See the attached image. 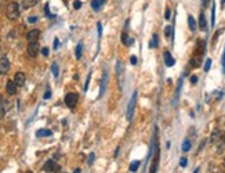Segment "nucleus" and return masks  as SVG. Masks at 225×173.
Wrapping results in <instances>:
<instances>
[{
  "label": "nucleus",
  "mask_w": 225,
  "mask_h": 173,
  "mask_svg": "<svg viewBox=\"0 0 225 173\" xmlns=\"http://www.w3.org/2000/svg\"><path fill=\"white\" fill-rule=\"evenodd\" d=\"M6 15H7L8 20L14 21L20 17V4L15 2H11L10 4L7 6V10H6Z\"/></svg>",
  "instance_id": "f257e3e1"
},
{
  "label": "nucleus",
  "mask_w": 225,
  "mask_h": 173,
  "mask_svg": "<svg viewBox=\"0 0 225 173\" xmlns=\"http://www.w3.org/2000/svg\"><path fill=\"white\" fill-rule=\"evenodd\" d=\"M136 104H137V91H134L130 98V102H128V107H127V121L128 122L133 121L134 111H136Z\"/></svg>",
  "instance_id": "f03ea898"
},
{
  "label": "nucleus",
  "mask_w": 225,
  "mask_h": 173,
  "mask_svg": "<svg viewBox=\"0 0 225 173\" xmlns=\"http://www.w3.org/2000/svg\"><path fill=\"white\" fill-rule=\"evenodd\" d=\"M78 101H79V96L76 94V93H68V94L65 96V104L68 105L69 108H75Z\"/></svg>",
  "instance_id": "7ed1b4c3"
},
{
  "label": "nucleus",
  "mask_w": 225,
  "mask_h": 173,
  "mask_svg": "<svg viewBox=\"0 0 225 173\" xmlns=\"http://www.w3.org/2000/svg\"><path fill=\"white\" fill-rule=\"evenodd\" d=\"M39 43L37 42H29V44H28V56L29 57H36L37 56V53H39Z\"/></svg>",
  "instance_id": "20e7f679"
},
{
  "label": "nucleus",
  "mask_w": 225,
  "mask_h": 173,
  "mask_svg": "<svg viewBox=\"0 0 225 173\" xmlns=\"http://www.w3.org/2000/svg\"><path fill=\"white\" fill-rule=\"evenodd\" d=\"M8 71H10V61L4 56L0 58V75H6Z\"/></svg>",
  "instance_id": "39448f33"
},
{
  "label": "nucleus",
  "mask_w": 225,
  "mask_h": 173,
  "mask_svg": "<svg viewBox=\"0 0 225 173\" xmlns=\"http://www.w3.org/2000/svg\"><path fill=\"white\" fill-rule=\"evenodd\" d=\"M116 75L119 78V87L123 89V64L120 60H117L116 62Z\"/></svg>",
  "instance_id": "423d86ee"
},
{
  "label": "nucleus",
  "mask_w": 225,
  "mask_h": 173,
  "mask_svg": "<svg viewBox=\"0 0 225 173\" xmlns=\"http://www.w3.org/2000/svg\"><path fill=\"white\" fill-rule=\"evenodd\" d=\"M43 171H44V172H60L61 168H60L58 165H55V163H54L53 159H50V161H47L46 163H44Z\"/></svg>",
  "instance_id": "0eeeda50"
},
{
  "label": "nucleus",
  "mask_w": 225,
  "mask_h": 173,
  "mask_svg": "<svg viewBox=\"0 0 225 173\" xmlns=\"http://www.w3.org/2000/svg\"><path fill=\"white\" fill-rule=\"evenodd\" d=\"M40 36V31L39 29H32L26 33V40L28 42H37Z\"/></svg>",
  "instance_id": "6e6552de"
},
{
  "label": "nucleus",
  "mask_w": 225,
  "mask_h": 173,
  "mask_svg": "<svg viewBox=\"0 0 225 173\" xmlns=\"http://www.w3.org/2000/svg\"><path fill=\"white\" fill-rule=\"evenodd\" d=\"M107 81H108V71H104L102 73V79H101V87H99V97H102L107 89Z\"/></svg>",
  "instance_id": "1a4fd4ad"
},
{
  "label": "nucleus",
  "mask_w": 225,
  "mask_h": 173,
  "mask_svg": "<svg viewBox=\"0 0 225 173\" xmlns=\"http://www.w3.org/2000/svg\"><path fill=\"white\" fill-rule=\"evenodd\" d=\"M25 81H26V76H25L24 72H17L14 76V82L17 86H24Z\"/></svg>",
  "instance_id": "9d476101"
},
{
  "label": "nucleus",
  "mask_w": 225,
  "mask_h": 173,
  "mask_svg": "<svg viewBox=\"0 0 225 173\" xmlns=\"http://www.w3.org/2000/svg\"><path fill=\"white\" fill-rule=\"evenodd\" d=\"M6 90L10 96H14L17 93V85H15L14 81H7V85H6Z\"/></svg>",
  "instance_id": "9b49d317"
},
{
  "label": "nucleus",
  "mask_w": 225,
  "mask_h": 173,
  "mask_svg": "<svg viewBox=\"0 0 225 173\" xmlns=\"http://www.w3.org/2000/svg\"><path fill=\"white\" fill-rule=\"evenodd\" d=\"M165 64H166V67H173L175 64V60L173 58V56L170 54V51H166L165 53Z\"/></svg>",
  "instance_id": "f8f14e48"
},
{
  "label": "nucleus",
  "mask_w": 225,
  "mask_h": 173,
  "mask_svg": "<svg viewBox=\"0 0 225 173\" xmlns=\"http://www.w3.org/2000/svg\"><path fill=\"white\" fill-rule=\"evenodd\" d=\"M199 27H200L202 31L207 29V21H206V17H204L203 12H200V14H199Z\"/></svg>",
  "instance_id": "ddd939ff"
},
{
  "label": "nucleus",
  "mask_w": 225,
  "mask_h": 173,
  "mask_svg": "<svg viewBox=\"0 0 225 173\" xmlns=\"http://www.w3.org/2000/svg\"><path fill=\"white\" fill-rule=\"evenodd\" d=\"M181 87H182V79L178 81V85H177V90H175V96H174V100H173V104L177 105V101L180 98V93H181Z\"/></svg>",
  "instance_id": "4468645a"
},
{
  "label": "nucleus",
  "mask_w": 225,
  "mask_h": 173,
  "mask_svg": "<svg viewBox=\"0 0 225 173\" xmlns=\"http://www.w3.org/2000/svg\"><path fill=\"white\" fill-rule=\"evenodd\" d=\"M53 136V132L49 129H40L36 132V137H50Z\"/></svg>",
  "instance_id": "2eb2a0df"
},
{
  "label": "nucleus",
  "mask_w": 225,
  "mask_h": 173,
  "mask_svg": "<svg viewBox=\"0 0 225 173\" xmlns=\"http://www.w3.org/2000/svg\"><path fill=\"white\" fill-rule=\"evenodd\" d=\"M37 4V0H22V7L25 8V10H28V8L33 7V6Z\"/></svg>",
  "instance_id": "dca6fc26"
},
{
  "label": "nucleus",
  "mask_w": 225,
  "mask_h": 173,
  "mask_svg": "<svg viewBox=\"0 0 225 173\" xmlns=\"http://www.w3.org/2000/svg\"><path fill=\"white\" fill-rule=\"evenodd\" d=\"M220 137H221V132H220L218 129H214L213 133H211V136H210V141H211V143H215L217 140H220Z\"/></svg>",
  "instance_id": "f3484780"
},
{
  "label": "nucleus",
  "mask_w": 225,
  "mask_h": 173,
  "mask_svg": "<svg viewBox=\"0 0 225 173\" xmlns=\"http://www.w3.org/2000/svg\"><path fill=\"white\" fill-rule=\"evenodd\" d=\"M122 43H123L124 46H130V44H133V39H128L127 32H123V33H122Z\"/></svg>",
  "instance_id": "a211bd4d"
},
{
  "label": "nucleus",
  "mask_w": 225,
  "mask_h": 173,
  "mask_svg": "<svg viewBox=\"0 0 225 173\" xmlns=\"http://www.w3.org/2000/svg\"><path fill=\"white\" fill-rule=\"evenodd\" d=\"M157 44H159V36L155 33L152 36V40L149 42V49H155V47H157Z\"/></svg>",
  "instance_id": "6ab92c4d"
},
{
  "label": "nucleus",
  "mask_w": 225,
  "mask_h": 173,
  "mask_svg": "<svg viewBox=\"0 0 225 173\" xmlns=\"http://www.w3.org/2000/svg\"><path fill=\"white\" fill-rule=\"evenodd\" d=\"M188 25H189V29H191L192 32L196 29V21H195V18L192 17V15H188Z\"/></svg>",
  "instance_id": "aec40b11"
},
{
  "label": "nucleus",
  "mask_w": 225,
  "mask_h": 173,
  "mask_svg": "<svg viewBox=\"0 0 225 173\" xmlns=\"http://www.w3.org/2000/svg\"><path fill=\"white\" fill-rule=\"evenodd\" d=\"M191 141H189V139H185L184 141H182V147H181V150L184 152H186V151H189V150H191Z\"/></svg>",
  "instance_id": "412c9836"
},
{
  "label": "nucleus",
  "mask_w": 225,
  "mask_h": 173,
  "mask_svg": "<svg viewBox=\"0 0 225 173\" xmlns=\"http://www.w3.org/2000/svg\"><path fill=\"white\" fill-rule=\"evenodd\" d=\"M82 53H83V43L80 42L78 46H76V58L78 60L82 58Z\"/></svg>",
  "instance_id": "4be33fe9"
},
{
  "label": "nucleus",
  "mask_w": 225,
  "mask_h": 173,
  "mask_svg": "<svg viewBox=\"0 0 225 173\" xmlns=\"http://www.w3.org/2000/svg\"><path fill=\"white\" fill-rule=\"evenodd\" d=\"M101 7H102V4H101V2H99V0H93V2H91V8L94 11H98Z\"/></svg>",
  "instance_id": "5701e85b"
},
{
  "label": "nucleus",
  "mask_w": 225,
  "mask_h": 173,
  "mask_svg": "<svg viewBox=\"0 0 225 173\" xmlns=\"http://www.w3.org/2000/svg\"><path fill=\"white\" fill-rule=\"evenodd\" d=\"M140 161H134V162H131L130 163V172H137L138 171V168H140Z\"/></svg>",
  "instance_id": "b1692460"
},
{
  "label": "nucleus",
  "mask_w": 225,
  "mask_h": 173,
  "mask_svg": "<svg viewBox=\"0 0 225 173\" xmlns=\"http://www.w3.org/2000/svg\"><path fill=\"white\" fill-rule=\"evenodd\" d=\"M51 72H53V75L55 76V78H58V65H57V62H53L51 64Z\"/></svg>",
  "instance_id": "393cba45"
},
{
  "label": "nucleus",
  "mask_w": 225,
  "mask_h": 173,
  "mask_svg": "<svg viewBox=\"0 0 225 173\" xmlns=\"http://www.w3.org/2000/svg\"><path fill=\"white\" fill-rule=\"evenodd\" d=\"M171 32L174 33V31H173V27H171V25H167V27L165 28V36H166V37H171Z\"/></svg>",
  "instance_id": "a878e982"
},
{
  "label": "nucleus",
  "mask_w": 225,
  "mask_h": 173,
  "mask_svg": "<svg viewBox=\"0 0 225 173\" xmlns=\"http://www.w3.org/2000/svg\"><path fill=\"white\" fill-rule=\"evenodd\" d=\"M215 24V4H213L211 7V27H214Z\"/></svg>",
  "instance_id": "bb28decb"
},
{
  "label": "nucleus",
  "mask_w": 225,
  "mask_h": 173,
  "mask_svg": "<svg viewBox=\"0 0 225 173\" xmlns=\"http://www.w3.org/2000/svg\"><path fill=\"white\" fill-rule=\"evenodd\" d=\"M191 65L195 67V68H196V67H199V65H200V58H198V57H194V58L191 60Z\"/></svg>",
  "instance_id": "cd10ccee"
},
{
  "label": "nucleus",
  "mask_w": 225,
  "mask_h": 173,
  "mask_svg": "<svg viewBox=\"0 0 225 173\" xmlns=\"http://www.w3.org/2000/svg\"><path fill=\"white\" fill-rule=\"evenodd\" d=\"M211 68V58H207L206 60V64H204V72H208Z\"/></svg>",
  "instance_id": "c85d7f7f"
},
{
  "label": "nucleus",
  "mask_w": 225,
  "mask_h": 173,
  "mask_svg": "<svg viewBox=\"0 0 225 173\" xmlns=\"http://www.w3.org/2000/svg\"><path fill=\"white\" fill-rule=\"evenodd\" d=\"M97 29H98V39H101V35H102V24L101 22L97 24Z\"/></svg>",
  "instance_id": "c756f323"
},
{
  "label": "nucleus",
  "mask_w": 225,
  "mask_h": 173,
  "mask_svg": "<svg viewBox=\"0 0 225 173\" xmlns=\"http://www.w3.org/2000/svg\"><path fill=\"white\" fill-rule=\"evenodd\" d=\"M94 158H95V154H94V152H91V154L89 155V165H90V166H91V165H93V162H94Z\"/></svg>",
  "instance_id": "7c9ffc66"
},
{
  "label": "nucleus",
  "mask_w": 225,
  "mask_h": 173,
  "mask_svg": "<svg viewBox=\"0 0 225 173\" xmlns=\"http://www.w3.org/2000/svg\"><path fill=\"white\" fill-rule=\"evenodd\" d=\"M73 7H75L76 10H79V8L82 7V2H80V0H75V2H73Z\"/></svg>",
  "instance_id": "2f4dec72"
},
{
  "label": "nucleus",
  "mask_w": 225,
  "mask_h": 173,
  "mask_svg": "<svg viewBox=\"0 0 225 173\" xmlns=\"http://www.w3.org/2000/svg\"><path fill=\"white\" fill-rule=\"evenodd\" d=\"M90 78H91V72L87 75V81H86V85H84V91L89 90V83H90Z\"/></svg>",
  "instance_id": "473e14b6"
},
{
  "label": "nucleus",
  "mask_w": 225,
  "mask_h": 173,
  "mask_svg": "<svg viewBox=\"0 0 225 173\" xmlns=\"http://www.w3.org/2000/svg\"><path fill=\"white\" fill-rule=\"evenodd\" d=\"M186 165H188V159H186V158H181V161H180V166L185 168Z\"/></svg>",
  "instance_id": "72a5a7b5"
},
{
  "label": "nucleus",
  "mask_w": 225,
  "mask_h": 173,
  "mask_svg": "<svg viewBox=\"0 0 225 173\" xmlns=\"http://www.w3.org/2000/svg\"><path fill=\"white\" fill-rule=\"evenodd\" d=\"M221 62H223V72L225 75V49H224V54H223V58H221Z\"/></svg>",
  "instance_id": "f704fd0d"
},
{
  "label": "nucleus",
  "mask_w": 225,
  "mask_h": 173,
  "mask_svg": "<svg viewBox=\"0 0 225 173\" xmlns=\"http://www.w3.org/2000/svg\"><path fill=\"white\" fill-rule=\"evenodd\" d=\"M44 10H46V15H47V17H50V18H54V15L51 14V12H50V10H49V4H46V8H44Z\"/></svg>",
  "instance_id": "c9c22d12"
},
{
  "label": "nucleus",
  "mask_w": 225,
  "mask_h": 173,
  "mask_svg": "<svg viewBox=\"0 0 225 173\" xmlns=\"http://www.w3.org/2000/svg\"><path fill=\"white\" fill-rule=\"evenodd\" d=\"M41 54H43L44 57L49 56V47H43V49H41Z\"/></svg>",
  "instance_id": "e433bc0d"
},
{
  "label": "nucleus",
  "mask_w": 225,
  "mask_h": 173,
  "mask_svg": "<svg viewBox=\"0 0 225 173\" xmlns=\"http://www.w3.org/2000/svg\"><path fill=\"white\" fill-rule=\"evenodd\" d=\"M171 12H170V8H166V11H165V18L166 20H170V17H171Z\"/></svg>",
  "instance_id": "4c0bfd02"
},
{
  "label": "nucleus",
  "mask_w": 225,
  "mask_h": 173,
  "mask_svg": "<svg viewBox=\"0 0 225 173\" xmlns=\"http://www.w3.org/2000/svg\"><path fill=\"white\" fill-rule=\"evenodd\" d=\"M36 21H37V17H29L28 18V22H29V24H35Z\"/></svg>",
  "instance_id": "58836bf2"
},
{
  "label": "nucleus",
  "mask_w": 225,
  "mask_h": 173,
  "mask_svg": "<svg viewBox=\"0 0 225 173\" xmlns=\"http://www.w3.org/2000/svg\"><path fill=\"white\" fill-rule=\"evenodd\" d=\"M130 62L133 64V65H136V64H137V57L136 56H131L130 57Z\"/></svg>",
  "instance_id": "ea45409f"
},
{
  "label": "nucleus",
  "mask_w": 225,
  "mask_h": 173,
  "mask_svg": "<svg viewBox=\"0 0 225 173\" xmlns=\"http://www.w3.org/2000/svg\"><path fill=\"white\" fill-rule=\"evenodd\" d=\"M191 82L194 83V85H195V83H198V76H196V75H192V76H191Z\"/></svg>",
  "instance_id": "a19ab883"
},
{
  "label": "nucleus",
  "mask_w": 225,
  "mask_h": 173,
  "mask_svg": "<svg viewBox=\"0 0 225 173\" xmlns=\"http://www.w3.org/2000/svg\"><path fill=\"white\" fill-rule=\"evenodd\" d=\"M50 97H51V91H50V90H47V91H46V94H44V100H49Z\"/></svg>",
  "instance_id": "79ce46f5"
},
{
  "label": "nucleus",
  "mask_w": 225,
  "mask_h": 173,
  "mask_svg": "<svg viewBox=\"0 0 225 173\" xmlns=\"http://www.w3.org/2000/svg\"><path fill=\"white\" fill-rule=\"evenodd\" d=\"M58 46H60V40H58V39H55V40H54V50L58 49Z\"/></svg>",
  "instance_id": "37998d69"
},
{
  "label": "nucleus",
  "mask_w": 225,
  "mask_h": 173,
  "mask_svg": "<svg viewBox=\"0 0 225 173\" xmlns=\"http://www.w3.org/2000/svg\"><path fill=\"white\" fill-rule=\"evenodd\" d=\"M208 2H210V0H202V4H203V7H207Z\"/></svg>",
  "instance_id": "c03bdc74"
},
{
  "label": "nucleus",
  "mask_w": 225,
  "mask_h": 173,
  "mask_svg": "<svg viewBox=\"0 0 225 173\" xmlns=\"http://www.w3.org/2000/svg\"><path fill=\"white\" fill-rule=\"evenodd\" d=\"M3 104H4V101H3V96L0 94V108H2V105H3Z\"/></svg>",
  "instance_id": "a18cd8bd"
},
{
  "label": "nucleus",
  "mask_w": 225,
  "mask_h": 173,
  "mask_svg": "<svg viewBox=\"0 0 225 173\" xmlns=\"http://www.w3.org/2000/svg\"><path fill=\"white\" fill-rule=\"evenodd\" d=\"M119 151H120V150H119V147L116 148V151H115V156H117V154H119Z\"/></svg>",
  "instance_id": "49530a36"
},
{
  "label": "nucleus",
  "mask_w": 225,
  "mask_h": 173,
  "mask_svg": "<svg viewBox=\"0 0 225 173\" xmlns=\"http://www.w3.org/2000/svg\"><path fill=\"white\" fill-rule=\"evenodd\" d=\"M80 172H82V169H79V168L75 169V173H80Z\"/></svg>",
  "instance_id": "de8ad7c7"
},
{
  "label": "nucleus",
  "mask_w": 225,
  "mask_h": 173,
  "mask_svg": "<svg viewBox=\"0 0 225 173\" xmlns=\"http://www.w3.org/2000/svg\"><path fill=\"white\" fill-rule=\"evenodd\" d=\"M225 6V0H221V7H224Z\"/></svg>",
  "instance_id": "09e8293b"
},
{
  "label": "nucleus",
  "mask_w": 225,
  "mask_h": 173,
  "mask_svg": "<svg viewBox=\"0 0 225 173\" xmlns=\"http://www.w3.org/2000/svg\"><path fill=\"white\" fill-rule=\"evenodd\" d=\"M99 2H101V4H104V3L107 2V0H99Z\"/></svg>",
  "instance_id": "8fccbe9b"
},
{
  "label": "nucleus",
  "mask_w": 225,
  "mask_h": 173,
  "mask_svg": "<svg viewBox=\"0 0 225 173\" xmlns=\"http://www.w3.org/2000/svg\"><path fill=\"white\" fill-rule=\"evenodd\" d=\"M223 140H224V143H225V136H224V137H223Z\"/></svg>",
  "instance_id": "3c124183"
},
{
  "label": "nucleus",
  "mask_w": 225,
  "mask_h": 173,
  "mask_svg": "<svg viewBox=\"0 0 225 173\" xmlns=\"http://www.w3.org/2000/svg\"><path fill=\"white\" fill-rule=\"evenodd\" d=\"M223 165H224V168H225V161H224V163H223Z\"/></svg>",
  "instance_id": "603ef678"
}]
</instances>
